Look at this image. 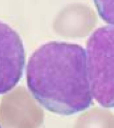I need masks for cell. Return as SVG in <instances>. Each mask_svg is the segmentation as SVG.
Returning <instances> with one entry per match:
<instances>
[{"label":"cell","mask_w":114,"mask_h":128,"mask_svg":"<svg viewBox=\"0 0 114 128\" xmlns=\"http://www.w3.org/2000/svg\"><path fill=\"white\" fill-rule=\"evenodd\" d=\"M28 87L33 97L54 114L71 115L92 103L84 49L76 44L52 42L29 58Z\"/></svg>","instance_id":"obj_1"},{"label":"cell","mask_w":114,"mask_h":128,"mask_svg":"<svg viewBox=\"0 0 114 128\" xmlns=\"http://www.w3.org/2000/svg\"><path fill=\"white\" fill-rule=\"evenodd\" d=\"M87 66L92 97L114 108V26L97 29L87 44Z\"/></svg>","instance_id":"obj_2"},{"label":"cell","mask_w":114,"mask_h":128,"mask_svg":"<svg viewBox=\"0 0 114 128\" xmlns=\"http://www.w3.org/2000/svg\"><path fill=\"white\" fill-rule=\"evenodd\" d=\"M25 52L21 38L8 25L0 21V94L18 83L25 66Z\"/></svg>","instance_id":"obj_3"},{"label":"cell","mask_w":114,"mask_h":128,"mask_svg":"<svg viewBox=\"0 0 114 128\" xmlns=\"http://www.w3.org/2000/svg\"><path fill=\"white\" fill-rule=\"evenodd\" d=\"M98 12L106 23L114 26V0H93Z\"/></svg>","instance_id":"obj_4"}]
</instances>
